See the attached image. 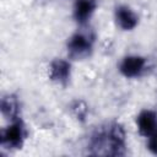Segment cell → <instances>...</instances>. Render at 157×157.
<instances>
[{
  "label": "cell",
  "instance_id": "3957f363",
  "mask_svg": "<svg viewBox=\"0 0 157 157\" xmlns=\"http://www.w3.org/2000/svg\"><path fill=\"white\" fill-rule=\"evenodd\" d=\"M93 48V37L88 32H76L67 40V53L72 59L87 58Z\"/></svg>",
  "mask_w": 157,
  "mask_h": 157
},
{
  "label": "cell",
  "instance_id": "5b68a950",
  "mask_svg": "<svg viewBox=\"0 0 157 157\" xmlns=\"http://www.w3.org/2000/svg\"><path fill=\"white\" fill-rule=\"evenodd\" d=\"M71 76V65L65 59H54L49 66V78L59 85H66Z\"/></svg>",
  "mask_w": 157,
  "mask_h": 157
},
{
  "label": "cell",
  "instance_id": "8992f818",
  "mask_svg": "<svg viewBox=\"0 0 157 157\" xmlns=\"http://www.w3.org/2000/svg\"><path fill=\"white\" fill-rule=\"evenodd\" d=\"M114 15H115L117 25L123 31H132L139 23L137 15L132 11V9H130L126 5H119L115 9Z\"/></svg>",
  "mask_w": 157,
  "mask_h": 157
},
{
  "label": "cell",
  "instance_id": "ba28073f",
  "mask_svg": "<svg viewBox=\"0 0 157 157\" xmlns=\"http://www.w3.org/2000/svg\"><path fill=\"white\" fill-rule=\"evenodd\" d=\"M137 130L142 136H148L157 130V114L153 110L144 109L136 118Z\"/></svg>",
  "mask_w": 157,
  "mask_h": 157
},
{
  "label": "cell",
  "instance_id": "9c48e42d",
  "mask_svg": "<svg viewBox=\"0 0 157 157\" xmlns=\"http://www.w3.org/2000/svg\"><path fill=\"white\" fill-rule=\"evenodd\" d=\"M1 114L4 118L9 120H15L18 118V101L13 94H6L1 98V104H0Z\"/></svg>",
  "mask_w": 157,
  "mask_h": 157
},
{
  "label": "cell",
  "instance_id": "52a82bcc",
  "mask_svg": "<svg viewBox=\"0 0 157 157\" xmlns=\"http://www.w3.org/2000/svg\"><path fill=\"white\" fill-rule=\"evenodd\" d=\"M97 0H75L74 2V18L80 25H85L92 17L97 9Z\"/></svg>",
  "mask_w": 157,
  "mask_h": 157
},
{
  "label": "cell",
  "instance_id": "277c9868",
  "mask_svg": "<svg viewBox=\"0 0 157 157\" xmlns=\"http://www.w3.org/2000/svg\"><path fill=\"white\" fill-rule=\"evenodd\" d=\"M146 69V59L140 55H128L119 64V71L128 78L140 76Z\"/></svg>",
  "mask_w": 157,
  "mask_h": 157
},
{
  "label": "cell",
  "instance_id": "7a4b0ae2",
  "mask_svg": "<svg viewBox=\"0 0 157 157\" xmlns=\"http://www.w3.org/2000/svg\"><path fill=\"white\" fill-rule=\"evenodd\" d=\"M26 128L23 121L17 118L15 120H11L10 125L6 126L0 135V141H1V146L5 148H11V150H16V148H21L25 139H26Z\"/></svg>",
  "mask_w": 157,
  "mask_h": 157
},
{
  "label": "cell",
  "instance_id": "30bf717a",
  "mask_svg": "<svg viewBox=\"0 0 157 157\" xmlns=\"http://www.w3.org/2000/svg\"><path fill=\"white\" fill-rule=\"evenodd\" d=\"M147 148L151 153L157 155V130L147 136Z\"/></svg>",
  "mask_w": 157,
  "mask_h": 157
},
{
  "label": "cell",
  "instance_id": "6da1fadb",
  "mask_svg": "<svg viewBox=\"0 0 157 157\" xmlns=\"http://www.w3.org/2000/svg\"><path fill=\"white\" fill-rule=\"evenodd\" d=\"M90 146L94 155H125V131L119 123H110L92 135Z\"/></svg>",
  "mask_w": 157,
  "mask_h": 157
}]
</instances>
